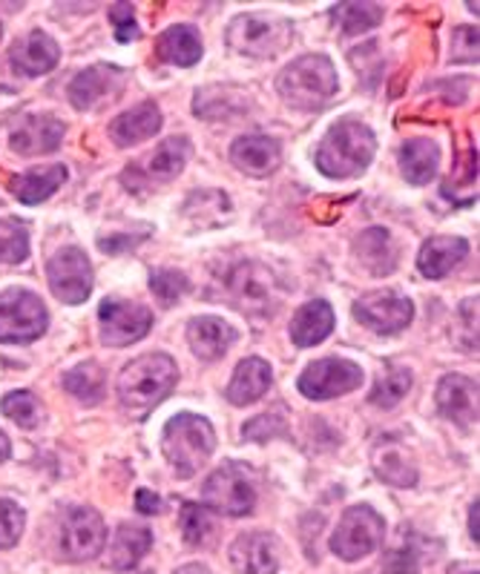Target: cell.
<instances>
[{
  "mask_svg": "<svg viewBox=\"0 0 480 574\" xmlns=\"http://www.w3.org/2000/svg\"><path fill=\"white\" fill-rule=\"evenodd\" d=\"M291 34H294V29H291L288 21H282V18L242 14L227 29V43L236 52H245V56L274 58L280 52H285V47L291 43Z\"/></svg>",
  "mask_w": 480,
  "mask_h": 574,
  "instance_id": "9c48e42d",
  "label": "cell"
},
{
  "mask_svg": "<svg viewBox=\"0 0 480 574\" xmlns=\"http://www.w3.org/2000/svg\"><path fill=\"white\" fill-rule=\"evenodd\" d=\"M438 408L460 428H472L478 423V383L460 374L443 376L438 385Z\"/></svg>",
  "mask_w": 480,
  "mask_h": 574,
  "instance_id": "2e32d148",
  "label": "cell"
},
{
  "mask_svg": "<svg viewBox=\"0 0 480 574\" xmlns=\"http://www.w3.org/2000/svg\"><path fill=\"white\" fill-rule=\"evenodd\" d=\"M141 239H130V236H116V239H101V250H107V254H116L118 247H127V245H138Z\"/></svg>",
  "mask_w": 480,
  "mask_h": 574,
  "instance_id": "c3c4849f",
  "label": "cell"
},
{
  "mask_svg": "<svg viewBox=\"0 0 480 574\" xmlns=\"http://www.w3.org/2000/svg\"><path fill=\"white\" fill-rule=\"evenodd\" d=\"M0 34H3V29H0Z\"/></svg>",
  "mask_w": 480,
  "mask_h": 574,
  "instance_id": "db71d44e",
  "label": "cell"
},
{
  "mask_svg": "<svg viewBox=\"0 0 480 574\" xmlns=\"http://www.w3.org/2000/svg\"><path fill=\"white\" fill-rule=\"evenodd\" d=\"M67 181V167L52 165V167H41V170H29L23 176H18L12 181V196L23 205H41L47 201L58 187Z\"/></svg>",
  "mask_w": 480,
  "mask_h": 574,
  "instance_id": "83f0119b",
  "label": "cell"
},
{
  "mask_svg": "<svg viewBox=\"0 0 480 574\" xmlns=\"http://www.w3.org/2000/svg\"><path fill=\"white\" fill-rule=\"evenodd\" d=\"M23 523H27L23 508L14 499L0 497V548H12L14 543L21 541Z\"/></svg>",
  "mask_w": 480,
  "mask_h": 574,
  "instance_id": "7bdbcfd3",
  "label": "cell"
},
{
  "mask_svg": "<svg viewBox=\"0 0 480 574\" xmlns=\"http://www.w3.org/2000/svg\"><path fill=\"white\" fill-rule=\"evenodd\" d=\"M288 430V425H285V419H282L280 408L276 410H265V414H259L256 419H251V423L245 425V437L247 439H271V437H282Z\"/></svg>",
  "mask_w": 480,
  "mask_h": 574,
  "instance_id": "ee69618b",
  "label": "cell"
},
{
  "mask_svg": "<svg viewBox=\"0 0 480 574\" xmlns=\"http://www.w3.org/2000/svg\"><path fill=\"white\" fill-rule=\"evenodd\" d=\"M187 158H190V141L187 138H167L165 144H158L156 152L147 158V176L153 181H173L185 170Z\"/></svg>",
  "mask_w": 480,
  "mask_h": 574,
  "instance_id": "d6a6232c",
  "label": "cell"
},
{
  "mask_svg": "<svg viewBox=\"0 0 480 574\" xmlns=\"http://www.w3.org/2000/svg\"><path fill=\"white\" fill-rule=\"evenodd\" d=\"M9 61L12 67L27 78H38L47 76L52 69L58 67L61 61V49L58 43L49 38L47 32H29L27 38L14 43L12 52H9Z\"/></svg>",
  "mask_w": 480,
  "mask_h": 574,
  "instance_id": "ac0fdd59",
  "label": "cell"
},
{
  "mask_svg": "<svg viewBox=\"0 0 480 574\" xmlns=\"http://www.w3.org/2000/svg\"><path fill=\"white\" fill-rule=\"evenodd\" d=\"M136 508L141 514H161V512H165V506H161V499H158L156 494L147 492V488H141V492L136 494Z\"/></svg>",
  "mask_w": 480,
  "mask_h": 574,
  "instance_id": "7dc6e473",
  "label": "cell"
},
{
  "mask_svg": "<svg viewBox=\"0 0 480 574\" xmlns=\"http://www.w3.org/2000/svg\"><path fill=\"white\" fill-rule=\"evenodd\" d=\"M449 574H478V568L472 563H458V566L449 568Z\"/></svg>",
  "mask_w": 480,
  "mask_h": 574,
  "instance_id": "816d5d0a",
  "label": "cell"
},
{
  "mask_svg": "<svg viewBox=\"0 0 480 574\" xmlns=\"http://www.w3.org/2000/svg\"><path fill=\"white\" fill-rule=\"evenodd\" d=\"M378 152V138L360 121H340L316 150V167L329 178L360 176Z\"/></svg>",
  "mask_w": 480,
  "mask_h": 574,
  "instance_id": "7a4b0ae2",
  "label": "cell"
},
{
  "mask_svg": "<svg viewBox=\"0 0 480 574\" xmlns=\"http://www.w3.org/2000/svg\"><path fill=\"white\" fill-rule=\"evenodd\" d=\"M158 56L176 67H193L202 58L199 32L187 23H176L158 38Z\"/></svg>",
  "mask_w": 480,
  "mask_h": 574,
  "instance_id": "f546056e",
  "label": "cell"
},
{
  "mask_svg": "<svg viewBox=\"0 0 480 574\" xmlns=\"http://www.w3.org/2000/svg\"><path fill=\"white\" fill-rule=\"evenodd\" d=\"M187 287H190V281H187V276L179 274V270H156V274L150 276L153 296H156L165 308L176 305V301L187 294Z\"/></svg>",
  "mask_w": 480,
  "mask_h": 574,
  "instance_id": "60d3db41",
  "label": "cell"
},
{
  "mask_svg": "<svg viewBox=\"0 0 480 574\" xmlns=\"http://www.w3.org/2000/svg\"><path fill=\"white\" fill-rule=\"evenodd\" d=\"M452 61L454 63H474V61H478V29H474V27L454 29Z\"/></svg>",
  "mask_w": 480,
  "mask_h": 574,
  "instance_id": "f6af8a7d",
  "label": "cell"
},
{
  "mask_svg": "<svg viewBox=\"0 0 480 574\" xmlns=\"http://www.w3.org/2000/svg\"><path fill=\"white\" fill-rule=\"evenodd\" d=\"M213 448H216V434H213V425L205 417L179 414L165 425L161 452H165L176 477H193L210 459Z\"/></svg>",
  "mask_w": 480,
  "mask_h": 574,
  "instance_id": "277c9868",
  "label": "cell"
},
{
  "mask_svg": "<svg viewBox=\"0 0 480 574\" xmlns=\"http://www.w3.org/2000/svg\"><path fill=\"white\" fill-rule=\"evenodd\" d=\"M438 165L440 150L432 138H412V141L403 144L400 167H403V176L409 185H429L438 176Z\"/></svg>",
  "mask_w": 480,
  "mask_h": 574,
  "instance_id": "4316f807",
  "label": "cell"
},
{
  "mask_svg": "<svg viewBox=\"0 0 480 574\" xmlns=\"http://www.w3.org/2000/svg\"><path fill=\"white\" fill-rule=\"evenodd\" d=\"M63 388L84 405H96L101 403L104 397V388H107V376L104 370L98 368L96 363H87V365H78V368L67 370L63 374Z\"/></svg>",
  "mask_w": 480,
  "mask_h": 574,
  "instance_id": "836d02e7",
  "label": "cell"
},
{
  "mask_svg": "<svg viewBox=\"0 0 480 574\" xmlns=\"http://www.w3.org/2000/svg\"><path fill=\"white\" fill-rule=\"evenodd\" d=\"M98 316H101V339L112 348L138 343L153 328V314L145 305H136V301L104 299Z\"/></svg>",
  "mask_w": 480,
  "mask_h": 574,
  "instance_id": "4fadbf2b",
  "label": "cell"
},
{
  "mask_svg": "<svg viewBox=\"0 0 480 574\" xmlns=\"http://www.w3.org/2000/svg\"><path fill=\"white\" fill-rule=\"evenodd\" d=\"M354 316L374 334H398V330L409 328V321L414 316V305L412 299H405V296L394 294V290H380V294L363 296L354 305Z\"/></svg>",
  "mask_w": 480,
  "mask_h": 574,
  "instance_id": "5bb4252c",
  "label": "cell"
},
{
  "mask_svg": "<svg viewBox=\"0 0 480 574\" xmlns=\"http://www.w3.org/2000/svg\"><path fill=\"white\" fill-rule=\"evenodd\" d=\"M371 465H374V474L389 486L412 488L418 483V465L412 463L398 439H383L371 454Z\"/></svg>",
  "mask_w": 480,
  "mask_h": 574,
  "instance_id": "7402d4cb",
  "label": "cell"
},
{
  "mask_svg": "<svg viewBox=\"0 0 480 574\" xmlns=\"http://www.w3.org/2000/svg\"><path fill=\"white\" fill-rule=\"evenodd\" d=\"M176 574H210V572H207L205 566H199V563H190V566H182Z\"/></svg>",
  "mask_w": 480,
  "mask_h": 574,
  "instance_id": "f5cc1de1",
  "label": "cell"
},
{
  "mask_svg": "<svg viewBox=\"0 0 480 574\" xmlns=\"http://www.w3.org/2000/svg\"><path fill=\"white\" fill-rule=\"evenodd\" d=\"M271 383H274V374H271V365L265 359H242L236 365V374L227 385V399L234 405H251L256 399H262L268 394Z\"/></svg>",
  "mask_w": 480,
  "mask_h": 574,
  "instance_id": "cb8c5ba5",
  "label": "cell"
},
{
  "mask_svg": "<svg viewBox=\"0 0 480 574\" xmlns=\"http://www.w3.org/2000/svg\"><path fill=\"white\" fill-rule=\"evenodd\" d=\"M9 452H12V445H9L7 434H3V430H0V463H7V459H9Z\"/></svg>",
  "mask_w": 480,
  "mask_h": 574,
  "instance_id": "f907efd6",
  "label": "cell"
},
{
  "mask_svg": "<svg viewBox=\"0 0 480 574\" xmlns=\"http://www.w3.org/2000/svg\"><path fill=\"white\" fill-rule=\"evenodd\" d=\"M469 245L458 236H434V239L425 241L420 247L418 267L425 279H443L447 274H452L460 261L467 259Z\"/></svg>",
  "mask_w": 480,
  "mask_h": 574,
  "instance_id": "44dd1931",
  "label": "cell"
},
{
  "mask_svg": "<svg viewBox=\"0 0 480 574\" xmlns=\"http://www.w3.org/2000/svg\"><path fill=\"white\" fill-rule=\"evenodd\" d=\"M158 130H161V110L153 101H145L110 123V138L118 147H133L153 138Z\"/></svg>",
  "mask_w": 480,
  "mask_h": 574,
  "instance_id": "603a6c76",
  "label": "cell"
},
{
  "mask_svg": "<svg viewBox=\"0 0 480 574\" xmlns=\"http://www.w3.org/2000/svg\"><path fill=\"white\" fill-rule=\"evenodd\" d=\"M3 414H7L12 423H18L21 428H35L41 423V403L35 399V394L29 390H14V394H7L3 403H0Z\"/></svg>",
  "mask_w": 480,
  "mask_h": 574,
  "instance_id": "74e56055",
  "label": "cell"
},
{
  "mask_svg": "<svg viewBox=\"0 0 480 574\" xmlns=\"http://www.w3.org/2000/svg\"><path fill=\"white\" fill-rule=\"evenodd\" d=\"M47 279L52 294L61 301H67V305H81L92 294V265L78 247L58 250L49 259Z\"/></svg>",
  "mask_w": 480,
  "mask_h": 574,
  "instance_id": "8fae6325",
  "label": "cell"
},
{
  "mask_svg": "<svg viewBox=\"0 0 480 574\" xmlns=\"http://www.w3.org/2000/svg\"><path fill=\"white\" fill-rule=\"evenodd\" d=\"M207 199H210V190H202V192H196V196H190V201L185 205V212L190 216L193 221H196V225H207V212H213V221H216V225L231 216V199H227L225 192L216 190V199H213V205H207Z\"/></svg>",
  "mask_w": 480,
  "mask_h": 574,
  "instance_id": "f35d334b",
  "label": "cell"
},
{
  "mask_svg": "<svg viewBox=\"0 0 480 574\" xmlns=\"http://www.w3.org/2000/svg\"><path fill=\"white\" fill-rule=\"evenodd\" d=\"M202 503L225 517H245L256 506L254 472L242 463H225L207 477Z\"/></svg>",
  "mask_w": 480,
  "mask_h": 574,
  "instance_id": "8992f818",
  "label": "cell"
},
{
  "mask_svg": "<svg viewBox=\"0 0 480 574\" xmlns=\"http://www.w3.org/2000/svg\"><path fill=\"white\" fill-rule=\"evenodd\" d=\"M331 330H334V310H331L329 301L323 299H314L308 301V305H302L294 314V319H291V339H294L296 348L320 345Z\"/></svg>",
  "mask_w": 480,
  "mask_h": 574,
  "instance_id": "484cf974",
  "label": "cell"
},
{
  "mask_svg": "<svg viewBox=\"0 0 480 574\" xmlns=\"http://www.w3.org/2000/svg\"><path fill=\"white\" fill-rule=\"evenodd\" d=\"M145 574H153V572H145Z\"/></svg>",
  "mask_w": 480,
  "mask_h": 574,
  "instance_id": "11a10c76",
  "label": "cell"
},
{
  "mask_svg": "<svg viewBox=\"0 0 480 574\" xmlns=\"http://www.w3.org/2000/svg\"><path fill=\"white\" fill-rule=\"evenodd\" d=\"M385 537V523L378 512L371 506H351L349 512L340 517L336 523V532L331 537V548H334L336 557L354 563L360 557H369V554L378 552L383 546Z\"/></svg>",
  "mask_w": 480,
  "mask_h": 574,
  "instance_id": "ba28073f",
  "label": "cell"
},
{
  "mask_svg": "<svg viewBox=\"0 0 480 574\" xmlns=\"http://www.w3.org/2000/svg\"><path fill=\"white\" fill-rule=\"evenodd\" d=\"M222 294H225V301H231L239 314L251 316V319H268V316H274L280 310L282 301L280 281L259 261L236 265L225 276Z\"/></svg>",
  "mask_w": 480,
  "mask_h": 574,
  "instance_id": "5b68a950",
  "label": "cell"
},
{
  "mask_svg": "<svg viewBox=\"0 0 480 574\" xmlns=\"http://www.w3.org/2000/svg\"><path fill=\"white\" fill-rule=\"evenodd\" d=\"M231 563L242 574H276L280 568V546L271 534L247 532L231 546Z\"/></svg>",
  "mask_w": 480,
  "mask_h": 574,
  "instance_id": "e0dca14e",
  "label": "cell"
},
{
  "mask_svg": "<svg viewBox=\"0 0 480 574\" xmlns=\"http://www.w3.org/2000/svg\"><path fill=\"white\" fill-rule=\"evenodd\" d=\"M360 385H363L360 365L349 363V359H320V363L308 365L296 388L302 390V397L308 399H334L360 388Z\"/></svg>",
  "mask_w": 480,
  "mask_h": 574,
  "instance_id": "7c38bea8",
  "label": "cell"
},
{
  "mask_svg": "<svg viewBox=\"0 0 480 574\" xmlns=\"http://www.w3.org/2000/svg\"><path fill=\"white\" fill-rule=\"evenodd\" d=\"M357 256L374 276H385L398 265V254H394V241H391L389 230L383 227H371L357 239Z\"/></svg>",
  "mask_w": 480,
  "mask_h": 574,
  "instance_id": "4dcf8cb0",
  "label": "cell"
},
{
  "mask_svg": "<svg viewBox=\"0 0 480 574\" xmlns=\"http://www.w3.org/2000/svg\"><path fill=\"white\" fill-rule=\"evenodd\" d=\"M276 89H280L282 101L294 110H320L336 96L334 63L325 56L296 58L288 69H282Z\"/></svg>",
  "mask_w": 480,
  "mask_h": 574,
  "instance_id": "3957f363",
  "label": "cell"
},
{
  "mask_svg": "<svg viewBox=\"0 0 480 574\" xmlns=\"http://www.w3.org/2000/svg\"><path fill=\"white\" fill-rule=\"evenodd\" d=\"M478 512H480V506H478V499H474L472 503V508H469V537H472L474 543L480 541V519H478Z\"/></svg>",
  "mask_w": 480,
  "mask_h": 574,
  "instance_id": "681fc988",
  "label": "cell"
},
{
  "mask_svg": "<svg viewBox=\"0 0 480 574\" xmlns=\"http://www.w3.org/2000/svg\"><path fill=\"white\" fill-rule=\"evenodd\" d=\"M231 161L247 176H268L280 167L282 147L268 136H245L231 147Z\"/></svg>",
  "mask_w": 480,
  "mask_h": 574,
  "instance_id": "d6986e66",
  "label": "cell"
},
{
  "mask_svg": "<svg viewBox=\"0 0 480 574\" xmlns=\"http://www.w3.org/2000/svg\"><path fill=\"white\" fill-rule=\"evenodd\" d=\"M121 81V72L116 67H90L78 72L69 83V101L76 110H92L101 98H107Z\"/></svg>",
  "mask_w": 480,
  "mask_h": 574,
  "instance_id": "d4e9b609",
  "label": "cell"
},
{
  "mask_svg": "<svg viewBox=\"0 0 480 574\" xmlns=\"http://www.w3.org/2000/svg\"><path fill=\"white\" fill-rule=\"evenodd\" d=\"M187 343L199 359L213 363V359L225 356V350L236 343V330L216 316H202V319H193L187 325Z\"/></svg>",
  "mask_w": 480,
  "mask_h": 574,
  "instance_id": "ffe728a7",
  "label": "cell"
},
{
  "mask_svg": "<svg viewBox=\"0 0 480 574\" xmlns=\"http://www.w3.org/2000/svg\"><path fill=\"white\" fill-rule=\"evenodd\" d=\"M182 534L190 546H205L213 534V523L207 517L205 506H196V503H185L182 506Z\"/></svg>",
  "mask_w": 480,
  "mask_h": 574,
  "instance_id": "ab89813d",
  "label": "cell"
},
{
  "mask_svg": "<svg viewBox=\"0 0 480 574\" xmlns=\"http://www.w3.org/2000/svg\"><path fill=\"white\" fill-rule=\"evenodd\" d=\"M63 132H67V127H63L58 118L23 116L21 121L14 123L9 147H12L18 156H43V152H52L61 147Z\"/></svg>",
  "mask_w": 480,
  "mask_h": 574,
  "instance_id": "9a60e30c",
  "label": "cell"
},
{
  "mask_svg": "<svg viewBox=\"0 0 480 574\" xmlns=\"http://www.w3.org/2000/svg\"><path fill=\"white\" fill-rule=\"evenodd\" d=\"M29 256V232L21 221L0 219V265H21Z\"/></svg>",
  "mask_w": 480,
  "mask_h": 574,
  "instance_id": "d590c367",
  "label": "cell"
},
{
  "mask_svg": "<svg viewBox=\"0 0 480 574\" xmlns=\"http://www.w3.org/2000/svg\"><path fill=\"white\" fill-rule=\"evenodd\" d=\"M110 18H112V27H116L118 41L121 43L136 41L138 27H136V14H133L130 3H116V7L110 9Z\"/></svg>",
  "mask_w": 480,
  "mask_h": 574,
  "instance_id": "bcb514c9",
  "label": "cell"
},
{
  "mask_svg": "<svg viewBox=\"0 0 480 574\" xmlns=\"http://www.w3.org/2000/svg\"><path fill=\"white\" fill-rule=\"evenodd\" d=\"M153 546V532L145 526H130L124 523L116 532V541L110 546V568L116 572H130L133 566L141 563L147 552Z\"/></svg>",
  "mask_w": 480,
  "mask_h": 574,
  "instance_id": "f1b7e54d",
  "label": "cell"
},
{
  "mask_svg": "<svg viewBox=\"0 0 480 574\" xmlns=\"http://www.w3.org/2000/svg\"><path fill=\"white\" fill-rule=\"evenodd\" d=\"M247 107L245 96L234 87H207L202 89L196 101H193V110L196 116L205 118V121H219V118H234L239 116Z\"/></svg>",
  "mask_w": 480,
  "mask_h": 574,
  "instance_id": "1f68e13d",
  "label": "cell"
},
{
  "mask_svg": "<svg viewBox=\"0 0 480 574\" xmlns=\"http://www.w3.org/2000/svg\"><path fill=\"white\" fill-rule=\"evenodd\" d=\"M371 574H420V548L418 543H403V546H394L383 557L378 568Z\"/></svg>",
  "mask_w": 480,
  "mask_h": 574,
  "instance_id": "b9f144b4",
  "label": "cell"
},
{
  "mask_svg": "<svg viewBox=\"0 0 480 574\" xmlns=\"http://www.w3.org/2000/svg\"><path fill=\"white\" fill-rule=\"evenodd\" d=\"M49 314L32 290H7L0 294V343L27 345L47 330Z\"/></svg>",
  "mask_w": 480,
  "mask_h": 574,
  "instance_id": "52a82bcc",
  "label": "cell"
},
{
  "mask_svg": "<svg viewBox=\"0 0 480 574\" xmlns=\"http://www.w3.org/2000/svg\"><path fill=\"white\" fill-rule=\"evenodd\" d=\"M179 383V370L167 354H145L133 359L118 376V403L133 417H147Z\"/></svg>",
  "mask_w": 480,
  "mask_h": 574,
  "instance_id": "6da1fadb",
  "label": "cell"
},
{
  "mask_svg": "<svg viewBox=\"0 0 480 574\" xmlns=\"http://www.w3.org/2000/svg\"><path fill=\"white\" fill-rule=\"evenodd\" d=\"M334 21L340 29L349 34H363L369 29L378 27L383 21V7L380 3H369V0H354V3H340L334 9Z\"/></svg>",
  "mask_w": 480,
  "mask_h": 574,
  "instance_id": "e575fe53",
  "label": "cell"
},
{
  "mask_svg": "<svg viewBox=\"0 0 480 574\" xmlns=\"http://www.w3.org/2000/svg\"><path fill=\"white\" fill-rule=\"evenodd\" d=\"M409 388H412V370L391 368L389 374L380 379L378 388L371 390V403L380 405V408H394V405L409 394Z\"/></svg>",
  "mask_w": 480,
  "mask_h": 574,
  "instance_id": "8d00e7d4",
  "label": "cell"
},
{
  "mask_svg": "<svg viewBox=\"0 0 480 574\" xmlns=\"http://www.w3.org/2000/svg\"><path fill=\"white\" fill-rule=\"evenodd\" d=\"M107 543L101 514L87 506H72L63 512L61 528H58V548L69 563L92 561Z\"/></svg>",
  "mask_w": 480,
  "mask_h": 574,
  "instance_id": "30bf717a",
  "label": "cell"
}]
</instances>
